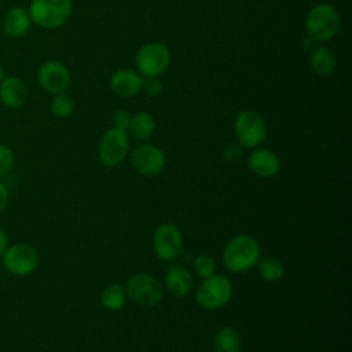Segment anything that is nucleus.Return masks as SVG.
<instances>
[{
	"label": "nucleus",
	"instance_id": "obj_25",
	"mask_svg": "<svg viewBox=\"0 0 352 352\" xmlns=\"http://www.w3.org/2000/svg\"><path fill=\"white\" fill-rule=\"evenodd\" d=\"M15 154L12 148L7 144L0 143V179L4 177L14 166Z\"/></svg>",
	"mask_w": 352,
	"mask_h": 352
},
{
	"label": "nucleus",
	"instance_id": "obj_30",
	"mask_svg": "<svg viewBox=\"0 0 352 352\" xmlns=\"http://www.w3.org/2000/svg\"><path fill=\"white\" fill-rule=\"evenodd\" d=\"M7 248H8V236H7V232L0 227V257L7 250Z\"/></svg>",
	"mask_w": 352,
	"mask_h": 352
},
{
	"label": "nucleus",
	"instance_id": "obj_21",
	"mask_svg": "<svg viewBox=\"0 0 352 352\" xmlns=\"http://www.w3.org/2000/svg\"><path fill=\"white\" fill-rule=\"evenodd\" d=\"M126 292L121 283L107 285L100 294V302L107 311H118L125 305Z\"/></svg>",
	"mask_w": 352,
	"mask_h": 352
},
{
	"label": "nucleus",
	"instance_id": "obj_17",
	"mask_svg": "<svg viewBox=\"0 0 352 352\" xmlns=\"http://www.w3.org/2000/svg\"><path fill=\"white\" fill-rule=\"evenodd\" d=\"M165 286L173 296L184 297L192 289V276L184 265L173 264L165 272Z\"/></svg>",
	"mask_w": 352,
	"mask_h": 352
},
{
	"label": "nucleus",
	"instance_id": "obj_2",
	"mask_svg": "<svg viewBox=\"0 0 352 352\" xmlns=\"http://www.w3.org/2000/svg\"><path fill=\"white\" fill-rule=\"evenodd\" d=\"M260 260V246L249 235H236L228 241L223 252L227 270L239 274L252 270Z\"/></svg>",
	"mask_w": 352,
	"mask_h": 352
},
{
	"label": "nucleus",
	"instance_id": "obj_20",
	"mask_svg": "<svg viewBox=\"0 0 352 352\" xmlns=\"http://www.w3.org/2000/svg\"><path fill=\"white\" fill-rule=\"evenodd\" d=\"M242 341L238 331L230 326L221 327L214 337L216 352H241Z\"/></svg>",
	"mask_w": 352,
	"mask_h": 352
},
{
	"label": "nucleus",
	"instance_id": "obj_15",
	"mask_svg": "<svg viewBox=\"0 0 352 352\" xmlns=\"http://www.w3.org/2000/svg\"><path fill=\"white\" fill-rule=\"evenodd\" d=\"M28 99V88L16 76H4L0 81V102L8 109H19Z\"/></svg>",
	"mask_w": 352,
	"mask_h": 352
},
{
	"label": "nucleus",
	"instance_id": "obj_19",
	"mask_svg": "<svg viewBox=\"0 0 352 352\" xmlns=\"http://www.w3.org/2000/svg\"><path fill=\"white\" fill-rule=\"evenodd\" d=\"M155 131V120L148 111H139L132 116L128 132L138 140H147Z\"/></svg>",
	"mask_w": 352,
	"mask_h": 352
},
{
	"label": "nucleus",
	"instance_id": "obj_23",
	"mask_svg": "<svg viewBox=\"0 0 352 352\" xmlns=\"http://www.w3.org/2000/svg\"><path fill=\"white\" fill-rule=\"evenodd\" d=\"M74 100L70 95H67L66 92H60V94H55L51 99L50 103V110L51 113L58 117V118H67L73 114L74 111Z\"/></svg>",
	"mask_w": 352,
	"mask_h": 352
},
{
	"label": "nucleus",
	"instance_id": "obj_13",
	"mask_svg": "<svg viewBox=\"0 0 352 352\" xmlns=\"http://www.w3.org/2000/svg\"><path fill=\"white\" fill-rule=\"evenodd\" d=\"M143 77L131 69L117 70L109 81L110 91L120 98H132L142 91Z\"/></svg>",
	"mask_w": 352,
	"mask_h": 352
},
{
	"label": "nucleus",
	"instance_id": "obj_24",
	"mask_svg": "<svg viewBox=\"0 0 352 352\" xmlns=\"http://www.w3.org/2000/svg\"><path fill=\"white\" fill-rule=\"evenodd\" d=\"M192 267H194V271L198 276H201L202 279L204 278H208L210 275L214 274L216 271V263L214 260L208 256V254H199L194 258V263H192Z\"/></svg>",
	"mask_w": 352,
	"mask_h": 352
},
{
	"label": "nucleus",
	"instance_id": "obj_22",
	"mask_svg": "<svg viewBox=\"0 0 352 352\" xmlns=\"http://www.w3.org/2000/svg\"><path fill=\"white\" fill-rule=\"evenodd\" d=\"M258 275L267 282H276L285 275V265L276 257H264L258 263Z\"/></svg>",
	"mask_w": 352,
	"mask_h": 352
},
{
	"label": "nucleus",
	"instance_id": "obj_12",
	"mask_svg": "<svg viewBox=\"0 0 352 352\" xmlns=\"http://www.w3.org/2000/svg\"><path fill=\"white\" fill-rule=\"evenodd\" d=\"M165 155L154 144H140L131 153V165L143 176H155L165 168Z\"/></svg>",
	"mask_w": 352,
	"mask_h": 352
},
{
	"label": "nucleus",
	"instance_id": "obj_3",
	"mask_svg": "<svg viewBox=\"0 0 352 352\" xmlns=\"http://www.w3.org/2000/svg\"><path fill=\"white\" fill-rule=\"evenodd\" d=\"M29 15L32 23L43 29H58L63 26L73 12L72 0H30Z\"/></svg>",
	"mask_w": 352,
	"mask_h": 352
},
{
	"label": "nucleus",
	"instance_id": "obj_14",
	"mask_svg": "<svg viewBox=\"0 0 352 352\" xmlns=\"http://www.w3.org/2000/svg\"><path fill=\"white\" fill-rule=\"evenodd\" d=\"M248 168L258 177H272L279 172L278 155L268 148H254L248 157Z\"/></svg>",
	"mask_w": 352,
	"mask_h": 352
},
{
	"label": "nucleus",
	"instance_id": "obj_8",
	"mask_svg": "<svg viewBox=\"0 0 352 352\" xmlns=\"http://www.w3.org/2000/svg\"><path fill=\"white\" fill-rule=\"evenodd\" d=\"M126 296L136 304L153 307L162 301L164 287L157 278L150 274H136L126 283Z\"/></svg>",
	"mask_w": 352,
	"mask_h": 352
},
{
	"label": "nucleus",
	"instance_id": "obj_18",
	"mask_svg": "<svg viewBox=\"0 0 352 352\" xmlns=\"http://www.w3.org/2000/svg\"><path fill=\"white\" fill-rule=\"evenodd\" d=\"M309 66L318 76H329L337 66V58L334 52L324 45L316 47L309 55Z\"/></svg>",
	"mask_w": 352,
	"mask_h": 352
},
{
	"label": "nucleus",
	"instance_id": "obj_1",
	"mask_svg": "<svg viewBox=\"0 0 352 352\" xmlns=\"http://www.w3.org/2000/svg\"><path fill=\"white\" fill-rule=\"evenodd\" d=\"M304 28L314 41L326 43L338 33L341 28V18L333 6L320 3L309 8L305 15Z\"/></svg>",
	"mask_w": 352,
	"mask_h": 352
},
{
	"label": "nucleus",
	"instance_id": "obj_28",
	"mask_svg": "<svg viewBox=\"0 0 352 352\" xmlns=\"http://www.w3.org/2000/svg\"><path fill=\"white\" fill-rule=\"evenodd\" d=\"M131 118H132V114H131L128 110H125V109H118V110H116L114 114H113V124H114L116 128L128 131Z\"/></svg>",
	"mask_w": 352,
	"mask_h": 352
},
{
	"label": "nucleus",
	"instance_id": "obj_16",
	"mask_svg": "<svg viewBox=\"0 0 352 352\" xmlns=\"http://www.w3.org/2000/svg\"><path fill=\"white\" fill-rule=\"evenodd\" d=\"M32 25V19L29 11L25 7H12L10 8L1 22V29L4 34L10 38L23 37Z\"/></svg>",
	"mask_w": 352,
	"mask_h": 352
},
{
	"label": "nucleus",
	"instance_id": "obj_11",
	"mask_svg": "<svg viewBox=\"0 0 352 352\" xmlns=\"http://www.w3.org/2000/svg\"><path fill=\"white\" fill-rule=\"evenodd\" d=\"M37 81L44 91L55 95L66 92L72 82V73L65 63L59 60H47L38 66Z\"/></svg>",
	"mask_w": 352,
	"mask_h": 352
},
{
	"label": "nucleus",
	"instance_id": "obj_27",
	"mask_svg": "<svg viewBox=\"0 0 352 352\" xmlns=\"http://www.w3.org/2000/svg\"><path fill=\"white\" fill-rule=\"evenodd\" d=\"M243 147L239 143H230L224 151H223V157L228 164H234L238 162L243 154Z\"/></svg>",
	"mask_w": 352,
	"mask_h": 352
},
{
	"label": "nucleus",
	"instance_id": "obj_6",
	"mask_svg": "<svg viewBox=\"0 0 352 352\" xmlns=\"http://www.w3.org/2000/svg\"><path fill=\"white\" fill-rule=\"evenodd\" d=\"M234 131L238 143L242 147H258L267 139V124L254 110H242L234 121Z\"/></svg>",
	"mask_w": 352,
	"mask_h": 352
},
{
	"label": "nucleus",
	"instance_id": "obj_4",
	"mask_svg": "<svg viewBox=\"0 0 352 352\" xmlns=\"http://www.w3.org/2000/svg\"><path fill=\"white\" fill-rule=\"evenodd\" d=\"M232 296V285L226 275L213 274L204 278L199 285L195 300L199 307L208 311H214L226 307Z\"/></svg>",
	"mask_w": 352,
	"mask_h": 352
},
{
	"label": "nucleus",
	"instance_id": "obj_5",
	"mask_svg": "<svg viewBox=\"0 0 352 352\" xmlns=\"http://www.w3.org/2000/svg\"><path fill=\"white\" fill-rule=\"evenodd\" d=\"M170 63V51L161 41H150L143 44L136 55L135 65L142 77H158Z\"/></svg>",
	"mask_w": 352,
	"mask_h": 352
},
{
	"label": "nucleus",
	"instance_id": "obj_29",
	"mask_svg": "<svg viewBox=\"0 0 352 352\" xmlns=\"http://www.w3.org/2000/svg\"><path fill=\"white\" fill-rule=\"evenodd\" d=\"M7 204H8V190H7L6 184H3L0 182V214L7 208Z\"/></svg>",
	"mask_w": 352,
	"mask_h": 352
},
{
	"label": "nucleus",
	"instance_id": "obj_26",
	"mask_svg": "<svg viewBox=\"0 0 352 352\" xmlns=\"http://www.w3.org/2000/svg\"><path fill=\"white\" fill-rule=\"evenodd\" d=\"M142 89L147 96L157 98L162 92V82L158 80V77H143Z\"/></svg>",
	"mask_w": 352,
	"mask_h": 352
},
{
	"label": "nucleus",
	"instance_id": "obj_10",
	"mask_svg": "<svg viewBox=\"0 0 352 352\" xmlns=\"http://www.w3.org/2000/svg\"><path fill=\"white\" fill-rule=\"evenodd\" d=\"M153 250L158 258L172 261L183 250V235L172 223L160 224L153 234Z\"/></svg>",
	"mask_w": 352,
	"mask_h": 352
},
{
	"label": "nucleus",
	"instance_id": "obj_7",
	"mask_svg": "<svg viewBox=\"0 0 352 352\" xmlns=\"http://www.w3.org/2000/svg\"><path fill=\"white\" fill-rule=\"evenodd\" d=\"M129 150V133L125 129L116 126L109 128L100 142L98 148L99 161L106 168H114L120 165L126 157Z\"/></svg>",
	"mask_w": 352,
	"mask_h": 352
},
{
	"label": "nucleus",
	"instance_id": "obj_9",
	"mask_svg": "<svg viewBox=\"0 0 352 352\" xmlns=\"http://www.w3.org/2000/svg\"><path fill=\"white\" fill-rule=\"evenodd\" d=\"M4 268L16 276H26L34 272L38 265V253L28 243L8 246L1 256Z\"/></svg>",
	"mask_w": 352,
	"mask_h": 352
},
{
	"label": "nucleus",
	"instance_id": "obj_31",
	"mask_svg": "<svg viewBox=\"0 0 352 352\" xmlns=\"http://www.w3.org/2000/svg\"><path fill=\"white\" fill-rule=\"evenodd\" d=\"M4 76H6V74H4V69H3V66L0 65V81L3 80V77H4Z\"/></svg>",
	"mask_w": 352,
	"mask_h": 352
}]
</instances>
